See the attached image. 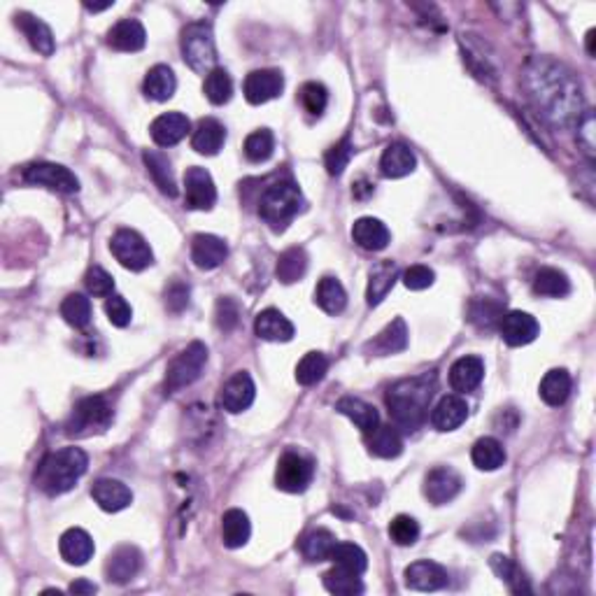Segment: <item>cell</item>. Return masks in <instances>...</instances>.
Listing matches in <instances>:
<instances>
[{
    "mask_svg": "<svg viewBox=\"0 0 596 596\" xmlns=\"http://www.w3.org/2000/svg\"><path fill=\"white\" fill-rule=\"evenodd\" d=\"M189 131H192V122H189L187 115H182V112H166V115L154 119L149 133H152V140L157 142L158 147H173L180 140H184Z\"/></svg>",
    "mask_w": 596,
    "mask_h": 596,
    "instance_id": "18",
    "label": "cell"
},
{
    "mask_svg": "<svg viewBox=\"0 0 596 596\" xmlns=\"http://www.w3.org/2000/svg\"><path fill=\"white\" fill-rule=\"evenodd\" d=\"M94 538L89 536L84 529H68L59 541V552L68 564L72 566H84L94 557Z\"/></svg>",
    "mask_w": 596,
    "mask_h": 596,
    "instance_id": "26",
    "label": "cell"
},
{
    "mask_svg": "<svg viewBox=\"0 0 596 596\" xmlns=\"http://www.w3.org/2000/svg\"><path fill=\"white\" fill-rule=\"evenodd\" d=\"M336 410H338L340 415L350 417V420L354 421V427L362 429L363 433L373 431V429L380 424V415H378V410H375L370 404H366L363 398L343 396L338 404H336Z\"/></svg>",
    "mask_w": 596,
    "mask_h": 596,
    "instance_id": "32",
    "label": "cell"
},
{
    "mask_svg": "<svg viewBox=\"0 0 596 596\" xmlns=\"http://www.w3.org/2000/svg\"><path fill=\"white\" fill-rule=\"evenodd\" d=\"M501 305L497 301H490V298H478L471 305V319H473L478 327L491 328L494 324H501Z\"/></svg>",
    "mask_w": 596,
    "mask_h": 596,
    "instance_id": "52",
    "label": "cell"
},
{
    "mask_svg": "<svg viewBox=\"0 0 596 596\" xmlns=\"http://www.w3.org/2000/svg\"><path fill=\"white\" fill-rule=\"evenodd\" d=\"M568 394H571V375L564 369H555L545 373V378L541 380V398H543L548 405H561L566 404Z\"/></svg>",
    "mask_w": 596,
    "mask_h": 596,
    "instance_id": "40",
    "label": "cell"
},
{
    "mask_svg": "<svg viewBox=\"0 0 596 596\" xmlns=\"http://www.w3.org/2000/svg\"><path fill=\"white\" fill-rule=\"evenodd\" d=\"M350 158H352V142H350V138H343V140L336 142V145L327 152V157H324V164H327L328 175L338 177L340 173L347 168Z\"/></svg>",
    "mask_w": 596,
    "mask_h": 596,
    "instance_id": "53",
    "label": "cell"
},
{
    "mask_svg": "<svg viewBox=\"0 0 596 596\" xmlns=\"http://www.w3.org/2000/svg\"><path fill=\"white\" fill-rule=\"evenodd\" d=\"M84 285H87L89 294H94L98 298H110L115 292V280L106 268L94 266V268L87 270V277H84Z\"/></svg>",
    "mask_w": 596,
    "mask_h": 596,
    "instance_id": "54",
    "label": "cell"
},
{
    "mask_svg": "<svg viewBox=\"0 0 596 596\" xmlns=\"http://www.w3.org/2000/svg\"><path fill=\"white\" fill-rule=\"evenodd\" d=\"M352 238L357 243L362 250L366 251H382L387 245H389V228L380 222V219H375V217H362L354 222L352 226Z\"/></svg>",
    "mask_w": 596,
    "mask_h": 596,
    "instance_id": "25",
    "label": "cell"
},
{
    "mask_svg": "<svg viewBox=\"0 0 596 596\" xmlns=\"http://www.w3.org/2000/svg\"><path fill=\"white\" fill-rule=\"evenodd\" d=\"M251 536V524L247 513H243L240 508H231L224 513L222 517V541L226 548L235 549L243 548V545L250 541Z\"/></svg>",
    "mask_w": 596,
    "mask_h": 596,
    "instance_id": "33",
    "label": "cell"
},
{
    "mask_svg": "<svg viewBox=\"0 0 596 596\" xmlns=\"http://www.w3.org/2000/svg\"><path fill=\"white\" fill-rule=\"evenodd\" d=\"M203 91L212 106H224L234 96V80L224 68H215L210 75H205Z\"/></svg>",
    "mask_w": 596,
    "mask_h": 596,
    "instance_id": "45",
    "label": "cell"
},
{
    "mask_svg": "<svg viewBox=\"0 0 596 596\" xmlns=\"http://www.w3.org/2000/svg\"><path fill=\"white\" fill-rule=\"evenodd\" d=\"M298 98H301V106H303V110L308 112L311 117H322L328 106V91L327 87L319 82H305L303 87H301Z\"/></svg>",
    "mask_w": 596,
    "mask_h": 596,
    "instance_id": "50",
    "label": "cell"
},
{
    "mask_svg": "<svg viewBox=\"0 0 596 596\" xmlns=\"http://www.w3.org/2000/svg\"><path fill=\"white\" fill-rule=\"evenodd\" d=\"M366 445H369L370 455L380 456V459H396L404 452L401 433L396 431V427H385V424H378L373 431L366 433Z\"/></svg>",
    "mask_w": 596,
    "mask_h": 596,
    "instance_id": "31",
    "label": "cell"
},
{
    "mask_svg": "<svg viewBox=\"0 0 596 596\" xmlns=\"http://www.w3.org/2000/svg\"><path fill=\"white\" fill-rule=\"evenodd\" d=\"M594 36H596V30L592 29L590 33H587V54H594Z\"/></svg>",
    "mask_w": 596,
    "mask_h": 596,
    "instance_id": "61",
    "label": "cell"
},
{
    "mask_svg": "<svg viewBox=\"0 0 596 596\" xmlns=\"http://www.w3.org/2000/svg\"><path fill=\"white\" fill-rule=\"evenodd\" d=\"M145 42V26L138 19H122L107 30V45L117 52H140Z\"/></svg>",
    "mask_w": 596,
    "mask_h": 596,
    "instance_id": "23",
    "label": "cell"
},
{
    "mask_svg": "<svg viewBox=\"0 0 596 596\" xmlns=\"http://www.w3.org/2000/svg\"><path fill=\"white\" fill-rule=\"evenodd\" d=\"M275 149V138L268 129H259L254 133L247 135L245 140V157L250 158L251 164H263L273 157Z\"/></svg>",
    "mask_w": 596,
    "mask_h": 596,
    "instance_id": "48",
    "label": "cell"
},
{
    "mask_svg": "<svg viewBox=\"0 0 596 596\" xmlns=\"http://www.w3.org/2000/svg\"><path fill=\"white\" fill-rule=\"evenodd\" d=\"M115 420V410L106 396H87L75 405L71 420L65 421V433L71 438H89L103 433Z\"/></svg>",
    "mask_w": 596,
    "mask_h": 596,
    "instance_id": "6",
    "label": "cell"
},
{
    "mask_svg": "<svg viewBox=\"0 0 596 596\" xmlns=\"http://www.w3.org/2000/svg\"><path fill=\"white\" fill-rule=\"evenodd\" d=\"M485 378V363L482 359L468 354V357L456 359L450 369V385L455 392L468 394L478 389L480 382Z\"/></svg>",
    "mask_w": 596,
    "mask_h": 596,
    "instance_id": "24",
    "label": "cell"
},
{
    "mask_svg": "<svg viewBox=\"0 0 596 596\" xmlns=\"http://www.w3.org/2000/svg\"><path fill=\"white\" fill-rule=\"evenodd\" d=\"M415 154H413V149H410L408 145H404V142H392V145L382 152L380 170L385 177H392V180L405 177L415 170Z\"/></svg>",
    "mask_w": 596,
    "mask_h": 596,
    "instance_id": "29",
    "label": "cell"
},
{
    "mask_svg": "<svg viewBox=\"0 0 596 596\" xmlns=\"http://www.w3.org/2000/svg\"><path fill=\"white\" fill-rule=\"evenodd\" d=\"M328 370V359L322 352H308L296 366V382L303 387H312L324 380Z\"/></svg>",
    "mask_w": 596,
    "mask_h": 596,
    "instance_id": "44",
    "label": "cell"
},
{
    "mask_svg": "<svg viewBox=\"0 0 596 596\" xmlns=\"http://www.w3.org/2000/svg\"><path fill=\"white\" fill-rule=\"evenodd\" d=\"M17 26L21 29L26 38H29L30 47L36 49L42 56H52L54 49H56V42H54V33L42 19L33 17L29 13H19L17 14Z\"/></svg>",
    "mask_w": 596,
    "mask_h": 596,
    "instance_id": "28",
    "label": "cell"
},
{
    "mask_svg": "<svg viewBox=\"0 0 596 596\" xmlns=\"http://www.w3.org/2000/svg\"><path fill=\"white\" fill-rule=\"evenodd\" d=\"M324 587H327L331 594L338 596H357L363 592V583L357 573L345 571V568L336 566L334 571L324 573Z\"/></svg>",
    "mask_w": 596,
    "mask_h": 596,
    "instance_id": "43",
    "label": "cell"
},
{
    "mask_svg": "<svg viewBox=\"0 0 596 596\" xmlns=\"http://www.w3.org/2000/svg\"><path fill=\"white\" fill-rule=\"evenodd\" d=\"M336 545H338V541H336L334 533L327 532V529H315V532L305 533L303 541H301V555L312 564L331 561Z\"/></svg>",
    "mask_w": 596,
    "mask_h": 596,
    "instance_id": "35",
    "label": "cell"
},
{
    "mask_svg": "<svg viewBox=\"0 0 596 596\" xmlns=\"http://www.w3.org/2000/svg\"><path fill=\"white\" fill-rule=\"evenodd\" d=\"M205 363H208V347L203 343H192L168 363L166 370V394H175L184 387L193 385L203 373Z\"/></svg>",
    "mask_w": 596,
    "mask_h": 596,
    "instance_id": "7",
    "label": "cell"
},
{
    "mask_svg": "<svg viewBox=\"0 0 596 596\" xmlns=\"http://www.w3.org/2000/svg\"><path fill=\"white\" fill-rule=\"evenodd\" d=\"M240 319V308L235 303L234 298L222 296L217 301V311H215V322L217 327L222 328V331H234L238 327Z\"/></svg>",
    "mask_w": 596,
    "mask_h": 596,
    "instance_id": "55",
    "label": "cell"
},
{
    "mask_svg": "<svg viewBox=\"0 0 596 596\" xmlns=\"http://www.w3.org/2000/svg\"><path fill=\"white\" fill-rule=\"evenodd\" d=\"M285 89V77L280 71H251L245 77V98L251 106H261L277 98Z\"/></svg>",
    "mask_w": 596,
    "mask_h": 596,
    "instance_id": "15",
    "label": "cell"
},
{
    "mask_svg": "<svg viewBox=\"0 0 596 596\" xmlns=\"http://www.w3.org/2000/svg\"><path fill=\"white\" fill-rule=\"evenodd\" d=\"M524 84L536 110L555 129L578 126L583 117V89L568 65L549 56H536L524 71Z\"/></svg>",
    "mask_w": 596,
    "mask_h": 596,
    "instance_id": "1",
    "label": "cell"
},
{
    "mask_svg": "<svg viewBox=\"0 0 596 596\" xmlns=\"http://www.w3.org/2000/svg\"><path fill=\"white\" fill-rule=\"evenodd\" d=\"M110 251L115 254V259L122 263L123 268L135 270V273L145 270L147 266H152L154 261L149 243H147L138 231H133V228H119L110 240Z\"/></svg>",
    "mask_w": 596,
    "mask_h": 596,
    "instance_id": "8",
    "label": "cell"
},
{
    "mask_svg": "<svg viewBox=\"0 0 596 596\" xmlns=\"http://www.w3.org/2000/svg\"><path fill=\"white\" fill-rule=\"evenodd\" d=\"M177 89L175 72L170 71L168 65H154L152 71L147 72L145 84H142V91L149 100H157V103H164V100L173 98Z\"/></svg>",
    "mask_w": 596,
    "mask_h": 596,
    "instance_id": "34",
    "label": "cell"
},
{
    "mask_svg": "<svg viewBox=\"0 0 596 596\" xmlns=\"http://www.w3.org/2000/svg\"><path fill=\"white\" fill-rule=\"evenodd\" d=\"M308 270V254L301 247H289L286 251H282L280 259H277V280L285 282V285H294L305 275Z\"/></svg>",
    "mask_w": 596,
    "mask_h": 596,
    "instance_id": "39",
    "label": "cell"
},
{
    "mask_svg": "<svg viewBox=\"0 0 596 596\" xmlns=\"http://www.w3.org/2000/svg\"><path fill=\"white\" fill-rule=\"evenodd\" d=\"M468 404L462 394H447L438 401L431 413V424L438 431H455L466 421Z\"/></svg>",
    "mask_w": 596,
    "mask_h": 596,
    "instance_id": "20",
    "label": "cell"
},
{
    "mask_svg": "<svg viewBox=\"0 0 596 596\" xmlns=\"http://www.w3.org/2000/svg\"><path fill=\"white\" fill-rule=\"evenodd\" d=\"M89 456L80 447H64L42 459L36 473L38 490L47 497H61L77 485V480L87 473Z\"/></svg>",
    "mask_w": 596,
    "mask_h": 596,
    "instance_id": "3",
    "label": "cell"
},
{
    "mask_svg": "<svg viewBox=\"0 0 596 596\" xmlns=\"http://www.w3.org/2000/svg\"><path fill=\"white\" fill-rule=\"evenodd\" d=\"M24 180L36 187H47L59 193H77L80 192V180L75 173L59 164H30L24 170Z\"/></svg>",
    "mask_w": 596,
    "mask_h": 596,
    "instance_id": "10",
    "label": "cell"
},
{
    "mask_svg": "<svg viewBox=\"0 0 596 596\" xmlns=\"http://www.w3.org/2000/svg\"><path fill=\"white\" fill-rule=\"evenodd\" d=\"M303 208V193L292 180L273 182L270 187L263 189L259 199V217L273 228L275 234L285 231L294 222V217Z\"/></svg>",
    "mask_w": 596,
    "mask_h": 596,
    "instance_id": "4",
    "label": "cell"
},
{
    "mask_svg": "<svg viewBox=\"0 0 596 596\" xmlns=\"http://www.w3.org/2000/svg\"><path fill=\"white\" fill-rule=\"evenodd\" d=\"M490 564H491V568H494V573H497L503 583L508 584L510 590H513V592H529V584H526L524 575H522L520 568H517V564H515L510 557L494 555L490 559Z\"/></svg>",
    "mask_w": 596,
    "mask_h": 596,
    "instance_id": "49",
    "label": "cell"
},
{
    "mask_svg": "<svg viewBox=\"0 0 596 596\" xmlns=\"http://www.w3.org/2000/svg\"><path fill=\"white\" fill-rule=\"evenodd\" d=\"M182 59L199 75H210L217 68V47L210 24L193 21L182 30Z\"/></svg>",
    "mask_w": 596,
    "mask_h": 596,
    "instance_id": "5",
    "label": "cell"
},
{
    "mask_svg": "<svg viewBox=\"0 0 596 596\" xmlns=\"http://www.w3.org/2000/svg\"><path fill=\"white\" fill-rule=\"evenodd\" d=\"M450 575L436 561H415L405 568V584L415 592H438L447 587Z\"/></svg>",
    "mask_w": 596,
    "mask_h": 596,
    "instance_id": "14",
    "label": "cell"
},
{
    "mask_svg": "<svg viewBox=\"0 0 596 596\" xmlns=\"http://www.w3.org/2000/svg\"><path fill=\"white\" fill-rule=\"evenodd\" d=\"M389 536L396 545L401 548H408V545H415L417 538H420V524H417L415 517L410 515H396L389 524Z\"/></svg>",
    "mask_w": 596,
    "mask_h": 596,
    "instance_id": "51",
    "label": "cell"
},
{
    "mask_svg": "<svg viewBox=\"0 0 596 596\" xmlns=\"http://www.w3.org/2000/svg\"><path fill=\"white\" fill-rule=\"evenodd\" d=\"M459 491H462V478L450 466L433 468L424 480V497L433 506H443V503L452 501Z\"/></svg>",
    "mask_w": 596,
    "mask_h": 596,
    "instance_id": "13",
    "label": "cell"
},
{
    "mask_svg": "<svg viewBox=\"0 0 596 596\" xmlns=\"http://www.w3.org/2000/svg\"><path fill=\"white\" fill-rule=\"evenodd\" d=\"M189 305V286L184 282H173L166 289V308L170 312H182Z\"/></svg>",
    "mask_w": 596,
    "mask_h": 596,
    "instance_id": "58",
    "label": "cell"
},
{
    "mask_svg": "<svg viewBox=\"0 0 596 596\" xmlns=\"http://www.w3.org/2000/svg\"><path fill=\"white\" fill-rule=\"evenodd\" d=\"M315 301L328 315H340L347 305L345 286L340 285V280H336V277H322L317 285Z\"/></svg>",
    "mask_w": 596,
    "mask_h": 596,
    "instance_id": "36",
    "label": "cell"
},
{
    "mask_svg": "<svg viewBox=\"0 0 596 596\" xmlns=\"http://www.w3.org/2000/svg\"><path fill=\"white\" fill-rule=\"evenodd\" d=\"M578 142L583 145V149L587 152V157H594V115L592 112H584L578 122Z\"/></svg>",
    "mask_w": 596,
    "mask_h": 596,
    "instance_id": "59",
    "label": "cell"
},
{
    "mask_svg": "<svg viewBox=\"0 0 596 596\" xmlns=\"http://www.w3.org/2000/svg\"><path fill=\"white\" fill-rule=\"evenodd\" d=\"M184 203L189 210H212L217 203L215 182L200 166H192L184 173Z\"/></svg>",
    "mask_w": 596,
    "mask_h": 596,
    "instance_id": "11",
    "label": "cell"
},
{
    "mask_svg": "<svg viewBox=\"0 0 596 596\" xmlns=\"http://www.w3.org/2000/svg\"><path fill=\"white\" fill-rule=\"evenodd\" d=\"M331 561H334L336 566L357 573V575H362V573L369 568V557H366V552H363V549L354 543L336 545L334 555H331Z\"/></svg>",
    "mask_w": 596,
    "mask_h": 596,
    "instance_id": "46",
    "label": "cell"
},
{
    "mask_svg": "<svg viewBox=\"0 0 596 596\" xmlns=\"http://www.w3.org/2000/svg\"><path fill=\"white\" fill-rule=\"evenodd\" d=\"M224 142H226V129L212 117L200 119L192 135V147L205 157H215L224 147Z\"/></svg>",
    "mask_w": 596,
    "mask_h": 596,
    "instance_id": "30",
    "label": "cell"
},
{
    "mask_svg": "<svg viewBox=\"0 0 596 596\" xmlns=\"http://www.w3.org/2000/svg\"><path fill=\"white\" fill-rule=\"evenodd\" d=\"M142 566V555L138 548H131V545H122L107 557L106 561V575L110 583L115 584H126L129 580H133L138 575Z\"/></svg>",
    "mask_w": 596,
    "mask_h": 596,
    "instance_id": "17",
    "label": "cell"
},
{
    "mask_svg": "<svg viewBox=\"0 0 596 596\" xmlns=\"http://www.w3.org/2000/svg\"><path fill=\"white\" fill-rule=\"evenodd\" d=\"M471 459H473L475 468H480V471H497V468L506 464V450H503V445L497 438L485 436V438H480L473 445Z\"/></svg>",
    "mask_w": 596,
    "mask_h": 596,
    "instance_id": "38",
    "label": "cell"
},
{
    "mask_svg": "<svg viewBox=\"0 0 596 596\" xmlns=\"http://www.w3.org/2000/svg\"><path fill=\"white\" fill-rule=\"evenodd\" d=\"M312 475H315V466L308 456L298 452H285L275 468V485L289 494H301L312 482Z\"/></svg>",
    "mask_w": 596,
    "mask_h": 596,
    "instance_id": "9",
    "label": "cell"
},
{
    "mask_svg": "<svg viewBox=\"0 0 596 596\" xmlns=\"http://www.w3.org/2000/svg\"><path fill=\"white\" fill-rule=\"evenodd\" d=\"M396 275L398 270L392 261H382L375 266L369 280V292H366L369 305H380L385 301V296L392 292L394 282H396Z\"/></svg>",
    "mask_w": 596,
    "mask_h": 596,
    "instance_id": "37",
    "label": "cell"
},
{
    "mask_svg": "<svg viewBox=\"0 0 596 596\" xmlns=\"http://www.w3.org/2000/svg\"><path fill=\"white\" fill-rule=\"evenodd\" d=\"M91 497L106 513H119V510L129 508L131 501H133V494H131L129 487L123 485L122 480L112 478H103L94 482Z\"/></svg>",
    "mask_w": 596,
    "mask_h": 596,
    "instance_id": "22",
    "label": "cell"
},
{
    "mask_svg": "<svg viewBox=\"0 0 596 596\" xmlns=\"http://www.w3.org/2000/svg\"><path fill=\"white\" fill-rule=\"evenodd\" d=\"M405 347H408V327H405L401 317H396V319H394L392 324H387L373 340H369L363 350L373 354V357H389V354L404 352Z\"/></svg>",
    "mask_w": 596,
    "mask_h": 596,
    "instance_id": "19",
    "label": "cell"
},
{
    "mask_svg": "<svg viewBox=\"0 0 596 596\" xmlns=\"http://www.w3.org/2000/svg\"><path fill=\"white\" fill-rule=\"evenodd\" d=\"M61 317L75 328H84L91 322V301L82 294H71L61 303Z\"/></svg>",
    "mask_w": 596,
    "mask_h": 596,
    "instance_id": "47",
    "label": "cell"
},
{
    "mask_svg": "<svg viewBox=\"0 0 596 596\" xmlns=\"http://www.w3.org/2000/svg\"><path fill=\"white\" fill-rule=\"evenodd\" d=\"M106 312H107V319H110V322L119 328L129 327L131 317H133V311H131V305L126 303V298L123 296L107 298Z\"/></svg>",
    "mask_w": 596,
    "mask_h": 596,
    "instance_id": "56",
    "label": "cell"
},
{
    "mask_svg": "<svg viewBox=\"0 0 596 596\" xmlns=\"http://www.w3.org/2000/svg\"><path fill=\"white\" fill-rule=\"evenodd\" d=\"M228 247L222 238L210 234H199L192 243V261L200 270H215L224 263Z\"/></svg>",
    "mask_w": 596,
    "mask_h": 596,
    "instance_id": "21",
    "label": "cell"
},
{
    "mask_svg": "<svg viewBox=\"0 0 596 596\" xmlns=\"http://www.w3.org/2000/svg\"><path fill=\"white\" fill-rule=\"evenodd\" d=\"M436 280V273L427 266H410L404 273V285L413 292H421V289H429Z\"/></svg>",
    "mask_w": 596,
    "mask_h": 596,
    "instance_id": "57",
    "label": "cell"
},
{
    "mask_svg": "<svg viewBox=\"0 0 596 596\" xmlns=\"http://www.w3.org/2000/svg\"><path fill=\"white\" fill-rule=\"evenodd\" d=\"M498 327H501L503 340H506L510 347L529 345V343H533V340L538 338V331H541L536 317L522 311H513L508 312V315H503Z\"/></svg>",
    "mask_w": 596,
    "mask_h": 596,
    "instance_id": "16",
    "label": "cell"
},
{
    "mask_svg": "<svg viewBox=\"0 0 596 596\" xmlns=\"http://www.w3.org/2000/svg\"><path fill=\"white\" fill-rule=\"evenodd\" d=\"M254 396H257L254 380L250 378V373L238 370V373L231 375L226 380V385L222 387L219 405H222L226 413H231V415H238V413H243V410H247L251 404H254Z\"/></svg>",
    "mask_w": 596,
    "mask_h": 596,
    "instance_id": "12",
    "label": "cell"
},
{
    "mask_svg": "<svg viewBox=\"0 0 596 596\" xmlns=\"http://www.w3.org/2000/svg\"><path fill=\"white\" fill-rule=\"evenodd\" d=\"M145 158V166L149 170V175H152L154 184L158 187V192L166 193V196H177V187L175 180H173V170H170V161L166 158V154L161 152H145L142 154Z\"/></svg>",
    "mask_w": 596,
    "mask_h": 596,
    "instance_id": "41",
    "label": "cell"
},
{
    "mask_svg": "<svg viewBox=\"0 0 596 596\" xmlns=\"http://www.w3.org/2000/svg\"><path fill=\"white\" fill-rule=\"evenodd\" d=\"M71 592L72 594H96L98 587H96L94 583H89V580H75V583L71 584Z\"/></svg>",
    "mask_w": 596,
    "mask_h": 596,
    "instance_id": "60",
    "label": "cell"
},
{
    "mask_svg": "<svg viewBox=\"0 0 596 596\" xmlns=\"http://www.w3.org/2000/svg\"><path fill=\"white\" fill-rule=\"evenodd\" d=\"M571 292V282H568L566 273H561L557 268H541L533 277V294L548 298H561Z\"/></svg>",
    "mask_w": 596,
    "mask_h": 596,
    "instance_id": "42",
    "label": "cell"
},
{
    "mask_svg": "<svg viewBox=\"0 0 596 596\" xmlns=\"http://www.w3.org/2000/svg\"><path fill=\"white\" fill-rule=\"evenodd\" d=\"M254 331H257L259 338L268 340V343H289L294 338V324L275 308L259 312Z\"/></svg>",
    "mask_w": 596,
    "mask_h": 596,
    "instance_id": "27",
    "label": "cell"
},
{
    "mask_svg": "<svg viewBox=\"0 0 596 596\" xmlns=\"http://www.w3.org/2000/svg\"><path fill=\"white\" fill-rule=\"evenodd\" d=\"M84 7H87L89 13H103V10H107V7H112V3H107V5H91V3H87Z\"/></svg>",
    "mask_w": 596,
    "mask_h": 596,
    "instance_id": "62",
    "label": "cell"
},
{
    "mask_svg": "<svg viewBox=\"0 0 596 596\" xmlns=\"http://www.w3.org/2000/svg\"><path fill=\"white\" fill-rule=\"evenodd\" d=\"M433 392H436V373L405 378V380L389 387L385 401L394 420V427L415 433L427 421Z\"/></svg>",
    "mask_w": 596,
    "mask_h": 596,
    "instance_id": "2",
    "label": "cell"
}]
</instances>
